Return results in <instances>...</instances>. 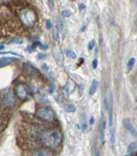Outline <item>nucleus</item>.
<instances>
[{
	"label": "nucleus",
	"mask_w": 137,
	"mask_h": 156,
	"mask_svg": "<svg viewBox=\"0 0 137 156\" xmlns=\"http://www.w3.org/2000/svg\"><path fill=\"white\" fill-rule=\"evenodd\" d=\"M40 142L48 148H57L61 144L62 133L59 130H47L40 133Z\"/></svg>",
	"instance_id": "f257e3e1"
},
{
	"label": "nucleus",
	"mask_w": 137,
	"mask_h": 156,
	"mask_svg": "<svg viewBox=\"0 0 137 156\" xmlns=\"http://www.w3.org/2000/svg\"><path fill=\"white\" fill-rule=\"evenodd\" d=\"M19 18L22 24L26 27H32L37 21V15L32 9L25 8L20 12Z\"/></svg>",
	"instance_id": "f03ea898"
},
{
	"label": "nucleus",
	"mask_w": 137,
	"mask_h": 156,
	"mask_svg": "<svg viewBox=\"0 0 137 156\" xmlns=\"http://www.w3.org/2000/svg\"><path fill=\"white\" fill-rule=\"evenodd\" d=\"M36 115L38 118L43 121L50 122L55 119V112L49 107H40L37 110Z\"/></svg>",
	"instance_id": "7ed1b4c3"
},
{
	"label": "nucleus",
	"mask_w": 137,
	"mask_h": 156,
	"mask_svg": "<svg viewBox=\"0 0 137 156\" xmlns=\"http://www.w3.org/2000/svg\"><path fill=\"white\" fill-rule=\"evenodd\" d=\"M104 104L106 106V109L108 111V121H109V126L113 128L114 124V99H113V93L111 90H108L107 97L104 101Z\"/></svg>",
	"instance_id": "20e7f679"
},
{
	"label": "nucleus",
	"mask_w": 137,
	"mask_h": 156,
	"mask_svg": "<svg viewBox=\"0 0 137 156\" xmlns=\"http://www.w3.org/2000/svg\"><path fill=\"white\" fill-rule=\"evenodd\" d=\"M15 93H16V96L19 100H21V101L27 100L28 98L27 88L23 83H18V84L16 85V87H15Z\"/></svg>",
	"instance_id": "39448f33"
},
{
	"label": "nucleus",
	"mask_w": 137,
	"mask_h": 156,
	"mask_svg": "<svg viewBox=\"0 0 137 156\" xmlns=\"http://www.w3.org/2000/svg\"><path fill=\"white\" fill-rule=\"evenodd\" d=\"M1 99H2V101L5 104V106H7V107L13 106L16 102L14 93L10 90H4L2 93V96H1Z\"/></svg>",
	"instance_id": "423d86ee"
},
{
	"label": "nucleus",
	"mask_w": 137,
	"mask_h": 156,
	"mask_svg": "<svg viewBox=\"0 0 137 156\" xmlns=\"http://www.w3.org/2000/svg\"><path fill=\"white\" fill-rule=\"evenodd\" d=\"M123 124H124V126L125 127V129H126L134 137L137 138V131L135 130V128L133 126V124H132V122H131V121H130L129 119H124V120L123 121Z\"/></svg>",
	"instance_id": "0eeeda50"
},
{
	"label": "nucleus",
	"mask_w": 137,
	"mask_h": 156,
	"mask_svg": "<svg viewBox=\"0 0 137 156\" xmlns=\"http://www.w3.org/2000/svg\"><path fill=\"white\" fill-rule=\"evenodd\" d=\"M106 129V119H105V115L103 112L102 113V120H101V123H100V138L101 141L103 143H104V132Z\"/></svg>",
	"instance_id": "6e6552de"
},
{
	"label": "nucleus",
	"mask_w": 137,
	"mask_h": 156,
	"mask_svg": "<svg viewBox=\"0 0 137 156\" xmlns=\"http://www.w3.org/2000/svg\"><path fill=\"white\" fill-rule=\"evenodd\" d=\"M74 83H73V81H71V80H68V82L65 84V86H64V88H63V91H64V93L66 94V95H70L72 91H73V90H74Z\"/></svg>",
	"instance_id": "1a4fd4ad"
},
{
	"label": "nucleus",
	"mask_w": 137,
	"mask_h": 156,
	"mask_svg": "<svg viewBox=\"0 0 137 156\" xmlns=\"http://www.w3.org/2000/svg\"><path fill=\"white\" fill-rule=\"evenodd\" d=\"M16 60V58H11V57H4V58H0V68L5 67V66H7V65L11 64V63H13Z\"/></svg>",
	"instance_id": "9d476101"
},
{
	"label": "nucleus",
	"mask_w": 137,
	"mask_h": 156,
	"mask_svg": "<svg viewBox=\"0 0 137 156\" xmlns=\"http://www.w3.org/2000/svg\"><path fill=\"white\" fill-rule=\"evenodd\" d=\"M32 156H53V154L49 151V150H46V149H40V150H37L33 153Z\"/></svg>",
	"instance_id": "9b49d317"
},
{
	"label": "nucleus",
	"mask_w": 137,
	"mask_h": 156,
	"mask_svg": "<svg viewBox=\"0 0 137 156\" xmlns=\"http://www.w3.org/2000/svg\"><path fill=\"white\" fill-rule=\"evenodd\" d=\"M98 87H99V81L96 80H93L92 84H91V87L89 89V94L91 96H92L96 92V90H98Z\"/></svg>",
	"instance_id": "f8f14e48"
},
{
	"label": "nucleus",
	"mask_w": 137,
	"mask_h": 156,
	"mask_svg": "<svg viewBox=\"0 0 137 156\" xmlns=\"http://www.w3.org/2000/svg\"><path fill=\"white\" fill-rule=\"evenodd\" d=\"M54 56H55V58L57 59V61L59 62V64H61L63 61V55H62L61 51L59 49H54Z\"/></svg>",
	"instance_id": "ddd939ff"
},
{
	"label": "nucleus",
	"mask_w": 137,
	"mask_h": 156,
	"mask_svg": "<svg viewBox=\"0 0 137 156\" xmlns=\"http://www.w3.org/2000/svg\"><path fill=\"white\" fill-rule=\"evenodd\" d=\"M135 63V58H131L128 60V62H127V69H128L129 71L133 69V67H134Z\"/></svg>",
	"instance_id": "4468645a"
},
{
	"label": "nucleus",
	"mask_w": 137,
	"mask_h": 156,
	"mask_svg": "<svg viewBox=\"0 0 137 156\" xmlns=\"http://www.w3.org/2000/svg\"><path fill=\"white\" fill-rule=\"evenodd\" d=\"M65 110H66V112H67L71 113V112H75L77 109H76L75 105H73V104H68V105L66 106Z\"/></svg>",
	"instance_id": "2eb2a0df"
},
{
	"label": "nucleus",
	"mask_w": 137,
	"mask_h": 156,
	"mask_svg": "<svg viewBox=\"0 0 137 156\" xmlns=\"http://www.w3.org/2000/svg\"><path fill=\"white\" fill-rule=\"evenodd\" d=\"M137 149V142H135V143H132L129 144L128 148H127V152L128 153H133L134 151H135Z\"/></svg>",
	"instance_id": "dca6fc26"
},
{
	"label": "nucleus",
	"mask_w": 137,
	"mask_h": 156,
	"mask_svg": "<svg viewBox=\"0 0 137 156\" xmlns=\"http://www.w3.org/2000/svg\"><path fill=\"white\" fill-rule=\"evenodd\" d=\"M65 54H66L67 57H69V58H70L72 59L76 58V54L72 50H70V49H66L65 50Z\"/></svg>",
	"instance_id": "f3484780"
},
{
	"label": "nucleus",
	"mask_w": 137,
	"mask_h": 156,
	"mask_svg": "<svg viewBox=\"0 0 137 156\" xmlns=\"http://www.w3.org/2000/svg\"><path fill=\"white\" fill-rule=\"evenodd\" d=\"M62 16H63V17H69V16H71V12L70 11V10H63L62 11Z\"/></svg>",
	"instance_id": "a211bd4d"
},
{
	"label": "nucleus",
	"mask_w": 137,
	"mask_h": 156,
	"mask_svg": "<svg viewBox=\"0 0 137 156\" xmlns=\"http://www.w3.org/2000/svg\"><path fill=\"white\" fill-rule=\"evenodd\" d=\"M53 38L54 40H59V33H58V27H56L53 31Z\"/></svg>",
	"instance_id": "6ab92c4d"
},
{
	"label": "nucleus",
	"mask_w": 137,
	"mask_h": 156,
	"mask_svg": "<svg viewBox=\"0 0 137 156\" xmlns=\"http://www.w3.org/2000/svg\"><path fill=\"white\" fill-rule=\"evenodd\" d=\"M94 46H95V40H94V39H93V40H91V41L89 42V44H88V48H89V50L93 49Z\"/></svg>",
	"instance_id": "aec40b11"
},
{
	"label": "nucleus",
	"mask_w": 137,
	"mask_h": 156,
	"mask_svg": "<svg viewBox=\"0 0 137 156\" xmlns=\"http://www.w3.org/2000/svg\"><path fill=\"white\" fill-rule=\"evenodd\" d=\"M22 42H23V40L20 39V38H13L12 40L8 41V43H17V44H20Z\"/></svg>",
	"instance_id": "412c9836"
},
{
	"label": "nucleus",
	"mask_w": 137,
	"mask_h": 156,
	"mask_svg": "<svg viewBox=\"0 0 137 156\" xmlns=\"http://www.w3.org/2000/svg\"><path fill=\"white\" fill-rule=\"evenodd\" d=\"M52 27V23L49 19H47L46 20V28L47 29H50Z\"/></svg>",
	"instance_id": "4be33fe9"
},
{
	"label": "nucleus",
	"mask_w": 137,
	"mask_h": 156,
	"mask_svg": "<svg viewBox=\"0 0 137 156\" xmlns=\"http://www.w3.org/2000/svg\"><path fill=\"white\" fill-rule=\"evenodd\" d=\"M97 67H98V60L96 58H94L92 60V68H93V69H96Z\"/></svg>",
	"instance_id": "5701e85b"
},
{
	"label": "nucleus",
	"mask_w": 137,
	"mask_h": 156,
	"mask_svg": "<svg viewBox=\"0 0 137 156\" xmlns=\"http://www.w3.org/2000/svg\"><path fill=\"white\" fill-rule=\"evenodd\" d=\"M86 8V5L82 3H80L79 4V10H84Z\"/></svg>",
	"instance_id": "b1692460"
},
{
	"label": "nucleus",
	"mask_w": 137,
	"mask_h": 156,
	"mask_svg": "<svg viewBox=\"0 0 137 156\" xmlns=\"http://www.w3.org/2000/svg\"><path fill=\"white\" fill-rule=\"evenodd\" d=\"M41 69L44 70V71H48L49 70V66L47 65V64H42V66H41Z\"/></svg>",
	"instance_id": "393cba45"
},
{
	"label": "nucleus",
	"mask_w": 137,
	"mask_h": 156,
	"mask_svg": "<svg viewBox=\"0 0 137 156\" xmlns=\"http://www.w3.org/2000/svg\"><path fill=\"white\" fill-rule=\"evenodd\" d=\"M47 58V54H38V58L41 59V58Z\"/></svg>",
	"instance_id": "a878e982"
},
{
	"label": "nucleus",
	"mask_w": 137,
	"mask_h": 156,
	"mask_svg": "<svg viewBox=\"0 0 137 156\" xmlns=\"http://www.w3.org/2000/svg\"><path fill=\"white\" fill-rule=\"evenodd\" d=\"M94 122H95V120H94V118H93V117H91V119H90V122H89V123H90V125H92V124L94 123Z\"/></svg>",
	"instance_id": "bb28decb"
},
{
	"label": "nucleus",
	"mask_w": 137,
	"mask_h": 156,
	"mask_svg": "<svg viewBox=\"0 0 137 156\" xmlns=\"http://www.w3.org/2000/svg\"><path fill=\"white\" fill-rule=\"evenodd\" d=\"M40 48H41L42 49H48V48H49L47 45H42V44H41V46H40Z\"/></svg>",
	"instance_id": "cd10ccee"
},
{
	"label": "nucleus",
	"mask_w": 137,
	"mask_h": 156,
	"mask_svg": "<svg viewBox=\"0 0 137 156\" xmlns=\"http://www.w3.org/2000/svg\"><path fill=\"white\" fill-rule=\"evenodd\" d=\"M95 156H101L100 155V153H99V152H97V153H96V154H95Z\"/></svg>",
	"instance_id": "c85d7f7f"
},
{
	"label": "nucleus",
	"mask_w": 137,
	"mask_h": 156,
	"mask_svg": "<svg viewBox=\"0 0 137 156\" xmlns=\"http://www.w3.org/2000/svg\"><path fill=\"white\" fill-rule=\"evenodd\" d=\"M5 47L3 46V45H0V49H2V48H4Z\"/></svg>",
	"instance_id": "c756f323"
},
{
	"label": "nucleus",
	"mask_w": 137,
	"mask_h": 156,
	"mask_svg": "<svg viewBox=\"0 0 137 156\" xmlns=\"http://www.w3.org/2000/svg\"><path fill=\"white\" fill-rule=\"evenodd\" d=\"M125 156H135L134 154H128V155H125Z\"/></svg>",
	"instance_id": "7c9ffc66"
}]
</instances>
